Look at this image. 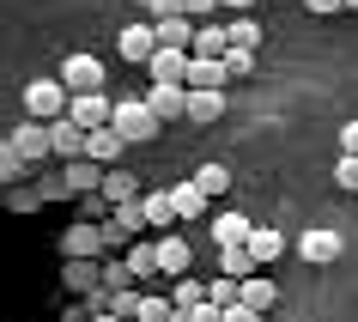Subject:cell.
I'll use <instances>...</instances> for the list:
<instances>
[{"mask_svg":"<svg viewBox=\"0 0 358 322\" xmlns=\"http://www.w3.org/2000/svg\"><path fill=\"white\" fill-rule=\"evenodd\" d=\"M110 97L103 92H92V97H67V122H79L85 134H97V128H110Z\"/></svg>","mask_w":358,"mask_h":322,"instance_id":"obj_8","label":"cell"},{"mask_svg":"<svg viewBox=\"0 0 358 322\" xmlns=\"http://www.w3.org/2000/svg\"><path fill=\"white\" fill-rule=\"evenodd\" d=\"M219 6H231L237 19H243V13H255V0H219Z\"/></svg>","mask_w":358,"mask_h":322,"instance_id":"obj_41","label":"cell"},{"mask_svg":"<svg viewBox=\"0 0 358 322\" xmlns=\"http://www.w3.org/2000/svg\"><path fill=\"white\" fill-rule=\"evenodd\" d=\"M115 55L134 61V67H146L158 55V37H152V24H128V31H115Z\"/></svg>","mask_w":358,"mask_h":322,"instance_id":"obj_10","label":"cell"},{"mask_svg":"<svg viewBox=\"0 0 358 322\" xmlns=\"http://www.w3.org/2000/svg\"><path fill=\"white\" fill-rule=\"evenodd\" d=\"M6 140L19 146V158H24V164H37V158H55V140H49V122H31V115H24V122H19L13 134H6Z\"/></svg>","mask_w":358,"mask_h":322,"instance_id":"obj_4","label":"cell"},{"mask_svg":"<svg viewBox=\"0 0 358 322\" xmlns=\"http://www.w3.org/2000/svg\"><path fill=\"white\" fill-rule=\"evenodd\" d=\"M225 49H231L225 24H213V19L194 24V43H189V55H194V61H225Z\"/></svg>","mask_w":358,"mask_h":322,"instance_id":"obj_12","label":"cell"},{"mask_svg":"<svg viewBox=\"0 0 358 322\" xmlns=\"http://www.w3.org/2000/svg\"><path fill=\"white\" fill-rule=\"evenodd\" d=\"M24 110H31V122H61L67 115V85L61 79H31L24 85Z\"/></svg>","mask_w":358,"mask_h":322,"instance_id":"obj_2","label":"cell"},{"mask_svg":"<svg viewBox=\"0 0 358 322\" xmlns=\"http://www.w3.org/2000/svg\"><path fill=\"white\" fill-rule=\"evenodd\" d=\"M334 183H340V189H352V195H358V158H340V164H334Z\"/></svg>","mask_w":358,"mask_h":322,"instance_id":"obj_36","label":"cell"},{"mask_svg":"<svg viewBox=\"0 0 358 322\" xmlns=\"http://www.w3.org/2000/svg\"><path fill=\"white\" fill-rule=\"evenodd\" d=\"M140 231H146V213H140V201H122V207L103 219V244H110V249H115V244H134Z\"/></svg>","mask_w":358,"mask_h":322,"instance_id":"obj_7","label":"cell"},{"mask_svg":"<svg viewBox=\"0 0 358 322\" xmlns=\"http://www.w3.org/2000/svg\"><path fill=\"white\" fill-rule=\"evenodd\" d=\"M103 286H110V292H122V286H134L128 262H103Z\"/></svg>","mask_w":358,"mask_h":322,"instance_id":"obj_35","label":"cell"},{"mask_svg":"<svg viewBox=\"0 0 358 322\" xmlns=\"http://www.w3.org/2000/svg\"><path fill=\"white\" fill-rule=\"evenodd\" d=\"M146 110L158 122H182L189 115V85H146Z\"/></svg>","mask_w":358,"mask_h":322,"instance_id":"obj_9","label":"cell"},{"mask_svg":"<svg viewBox=\"0 0 358 322\" xmlns=\"http://www.w3.org/2000/svg\"><path fill=\"white\" fill-rule=\"evenodd\" d=\"M134 322H176V310H170V298H140Z\"/></svg>","mask_w":358,"mask_h":322,"instance_id":"obj_33","label":"cell"},{"mask_svg":"<svg viewBox=\"0 0 358 322\" xmlns=\"http://www.w3.org/2000/svg\"><path fill=\"white\" fill-rule=\"evenodd\" d=\"M201 298H207V286H201V280H176V286H170V310H194Z\"/></svg>","mask_w":358,"mask_h":322,"instance_id":"obj_30","label":"cell"},{"mask_svg":"<svg viewBox=\"0 0 358 322\" xmlns=\"http://www.w3.org/2000/svg\"><path fill=\"white\" fill-rule=\"evenodd\" d=\"M140 213H146V231H170V225H176V207H170L164 189H146V195H140Z\"/></svg>","mask_w":358,"mask_h":322,"instance_id":"obj_21","label":"cell"},{"mask_svg":"<svg viewBox=\"0 0 358 322\" xmlns=\"http://www.w3.org/2000/svg\"><path fill=\"white\" fill-rule=\"evenodd\" d=\"M49 140H55V158H67V164H73V158H85V140H92V134L61 115V122H49Z\"/></svg>","mask_w":358,"mask_h":322,"instance_id":"obj_14","label":"cell"},{"mask_svg":"<svg viewBox=\"0 0 358 322\" xmlns=\"http://www.w3.org/2000/svg\"><path fill=\"white\" fill-rule=\"evenodd\" d=\"M303 6H310V13H322V19H328V13H346V0H303Z\"/></svg>","mask_w":358,"mask_h":322,"instance_id":"obj_40","label":"cell"},{"mask_svg":"<svg viewBox=\"0 0 358 322\" xmlns=\"http://www.w3.org/2000/svg\"><path fill=\"white\" fill-rule=\"evenodd\" d=\"M213 6H219V0H182V19L201 24V19H213Z\"/></svg>","mask_w":358,"mask_h":322,"instance_id":"obj_37","label":"cell"},{"mask_svg":"<svg viewBox=\"0 0 358 322\" xmlns=\"http://www.w3.org/2000/svg\"><path fill=\"white\" fill-rule=\"evenodd\" d=\"M170 195V207H176V219H201L207 213V195L194 189V183H176V189H164Z\"/></svg>","mask_w":358,"mask_h":322,"instance_id":"obj_24","label":"cell"},{"mask_svg":"<svg viewBox=\"0 0 358 322\" xmlns=\"http://www.w3.org/2000/svg\"><path fill=\"white\" fill-rule=\"evenodd\" d=\"M340 249H346V244H340V231H303V237H298V255H303V262H316V267L340 262Z\"/></svg>","mask_w":358,"mask_h":322,"instance_id":"obj_13","label":"cell"},{"mask_svg":"<svg viewBox=\"0 0 358 322\" xmlns=\"http://www.w3.org/2000/svg\"><path fill=\"white\" fill-rule=\"evenodd\" d=\"M110 128L122 134L128 146H146V140H158V134H164V122L146 110V97H128V104H115V110H110Z\"/></svg>","mask_w":358,"mask_h":322,"instance_id":"obj_1","label":"cell"},{"mask_svg":"<svg viewBox=\"0 0 358 322\" xmlns=\"http://www.w3.org/2000/svg\"><path fill=\"white\" fill-rule=\"evenodd\" d=\"M152 37H158V49H182V55H189V43H194V24L182 19V13H176V19H158V24H152Z\"/></svg>","mask_w":358,"mask_h":322,"instance_id":"obj_22","label":"cell"},{"mask_svg":"<svg viewBox=\"0 0 358 322\" xmlns=\"http://www.w3.org/2000/svg\"><path fill=\"white\" fill-rule=\"evenodd\" d=\"M249 231H255V225H249L243 213H219V219H213V244H219V249H243Z\"/></svg>","mask_w":358,"mask_h":322,"instance_id":"obj_20","label":"cell"},{"mask_svg":"<svg viewBox=\"0 0 358 322\" xmlns=\"http://www.w3.org/2000/svg\"><path fill=\"white\" fill-rule=\"evenodd\" d=\"M189 183H194V189H201V195L213 201V195H225V189H231V171H225V164H201V171H194Z\"/></svg>","mask_w":358,"mask_h":322,"instance_id":"obj_27","label":"cell"},{"mask_svg":"<svg viewBox=\"0 0 358 322\" xmlns=\"http://www.w3.org/2000/svg\"><path fill=\"white\" fill-rule=\"evenodd\" d=\"M237 304H249V310L262 316V310H273V304H280V286L267 280V274H249V280H237Z\"/></svg>","mask_w":358,"mask_h":322,"instance_id":"obj_15","label":"cell"},{"mask_svg":"<svg viewBox=\"0 0 358 322\" xmlns=\"http://www.w3.org/2000/svg\"><path fill=\"white\" fill-rule=\"evenodd\" d=\"M146 74H152V85H182V74H189V55H182V49H158V55L146 61Z\"/></svg>","mask_w":358,"mask_h":322,"instance_id":"obj_16","label":"cell"},{"mask_svg":"<svg viewBox=\"0 0 358 322\" xmlns=\"http://www.w3.org/2000/svg\"><path fill=\"white\" fill-rule=\"evenodd\" d=\"M225 37H231V49H262V24L243 13V19H231V24H225Z\"/></svg>","mask_w":358,"mask_h":322,"instance_id":"obj_28","label":"cell"},{"mask_svg":"<svg viewBox=\"0 0 358 322\" xmlns=\"http://www.w3.org/2000/svg\"><path fill=\"white\" fill-rule=\"evenodd\" d=\"M97 195H103L110 207H122V201H140V176L115 164V171H103V183H97Z\"/></svg>","mask_w":358,"mask_h":322,"instance_id":"obj_17","label":"cell"},{"mask_svg":"<svg viewBox=\"0 0 358 322\" xmlns=\"http://www.w3.org/2000/svg\"><path fill=\"white\" fill-rule=\"evenodd\" d=\"M346 13H358V0H346Z\"/></svg>","mask_w":358,"mask_h":322,"instance_id":"obj_42","label":"cell"},{"mask_svg":"<svg viewBox=\"0 0 358 322\" xmlns=\"http://www.w3.org/2000/svg\"><path fill=\"white\" fill-rule=\"evenodd\" d=\"M219 274H225V280H249V274H262V267H255L249 249H219Z\"/></svg>","mask_w":358,"mask_h":322,"instance_id":"obj_26","label":"cell"},{"mask_svg":"<svg viewBox=\"0 0 358 322\" xmlns=\"http://www.w3.org/2000/svg\"><path fill=\"white\" fill-rule=\"evenodd\" d=\"M19 176H24L19 146H13V140H0V183H19Z\"/></svg>","mask_w":358,"mask_h":322,"instance_id":"obj_32","label":"cell"},{"mask_svg":"<svg viewBox=\"0 0 358 322\" xmlns=\"http://www.w3.org/2000/svg\"><path fill=\"white\" fill-rule=\"evenodd\" d=\"M67 286H73V292H85V298H92L97 286H103V267H92V262H67Z\"/></svg>","mask_w":358,"mask_h":322,"instance_id":"obj_29","label":"cell"},{"mask_svg":"<svg viewBox=\"0 0 358 322\" xmlns=\"http://www.w3.org/2000/svg\"><path fill=\"white\" fill-rule=\"evenodd\" d=\"M182 85H189V92H225V61H194V55H189Z\"/></svg>","mask_w":358,"mask_h":322,"instance_id":"obj_18","label":"cell"},{"mask_svg":"<svg viewBox=\"0 0 358 322\" xmlns=\"http://www.w3.org/2000/svg\"><path fill=\"white\" fill-rule=\"evenodd\" d=\"M225 115V92H189V115L182 122H219Z\"/></svg>","mask_w":358,"mask_h":322,"instance_id":"obj_25","label":"cell"},{"mask_svg":"<svg viewBox=\"0 0 358 322\" xmlns=\"http://www.w3.org/2000/svg\"><path fill=\"white\" fill-rule=\"evenodd\" d=\"M61 249H67V262H97L103 255V225H92V219H79V225H67V237H61Z\"/></svg>","mask_w":358,"mask_h":322,"instance_id":"obj_5","label":"cell"},{"mask_svg":"<svg viewBox=\"0 0 358 322\" xmlns=\"http://www.w3.org/2000/svg\"><path fill=\"white\" fill-rule=\"evenodd\" d=\"M103 61L97 55H67L61 61V85H67V97H92V92H103Z\"/></svg>","mask_w":358,"mask_h":322,"instance_id":"obj_3","label":"cell"},{"mask_svg":"<svg viewBox=\"0 0 358 322\" xmlns=\"http://www.w3.org/2000/svg\"><path fill=\"white\" fill-rule=\"evenodd\" d=\"M207 304L231 310V304H237V280H225V274H219V280H207Z\"/></svg>","mask_w":358,"mask_h":322,"instance_id":"obj_34","label":"cell"},{"mask_svg":"<svg viewBox=\"0 0 358 322\" xmlns=\"http://www.w3.org/2000/svg\"><path fill=\"white\" fill-rule=\"evenodd\" d=\"M128 274H134V280H164V274H158V237H152V244H146V237H134V244H128Z\"/></svg>","mask_w":358,"mask_h":322,"instance_id":"obj_19","label":"cell"},{"mask_svg":"<svg viewBox=\"0 0 358 322\" xmlns=\"http://www.w3.org/2000/svg\"><path fill=\"white\" fill-rule=\"evenodd\" d=\"M340 158H358V122H346V128H340Z\"/></svg>","mask_w":358,"mask_h":322,"instance_id":"obj_38","label":"cell"},{"mask_svg":"<svg viewBox=\"0 0 358 322\" xmlns=\"http://www.w3.org/2000/svg\"><path fill=\"white\" fill-rule=\"evenodd\" d=\"M219 322H262V316H255L249 304H231V310H225V316H219Z\"/></svg>","mask_w":358,"mask_h":322,"instance_id":"obj_39","label":"cell"},{"mask_svg":"<svg viewBox=\"0 0 358 322\" xmlns=\"http://www.w3.org/2000/svg\"><path fill=\"white\" fill-rule=\"evenodd\" d=\"M255 74V49H225V79H249Z\"/></svg>","mask_w":358,"mask_h":322,"instance_id":"obj_31","label":"cell"},{"mask_svg":"<svg viewBox=\"0 0 358 322\" xmlns=\"http://www.w3.org/2000/svg\"><path fill=\"white\" fill-rule=\"evenodd\" d=\"M122 152H128V140H122L115 128H97L92 140H85V158H92L97 171H115V164H122Z\"/></svg>","mask_w":358,"mask_h":322,"instance_id":"obj_11","label":"cell"},{"mask_svg":"<svg viewBox=\"0 0 358 322\" xmlns=\"http://www.w3.org/2000/svg\"><path fill=\"white\" fill-rule=\"evenodd\" d=\"M243 249L255 255V267H267V262H280V255H285V237H280V231H267V225H255Z\"/></svg>","mask_w":358,"mask_h":322,"instance_id":"obj_23","label":"cell"},{"mask_svg":"<svg viewBox=\"0 0 358 322\" xmlns=\"http://www.w3.org/2000/svg\"><path fill=\"white\" fill-rule=\"evenodd\" d=\"M146 6H152V0H146Z\"/></svg>","mask_w":358,"mask_h":322,"instance_id":"obj_43","label":"cell"},{"mask_svg":"<svg viewBox=\"0 0 358 322\" xmlns=\"http://www.w3.org/2000/svg\"><path fill=\"white\" fill-rule=\"evenodd\" d=\"M189 267H194V244L176 237V231H164V237H158V274H164V280H182Z\"/></svg>","mask_w":358,"mask_h":322,"instance_id":"obj_6","label":"cell"}]
</instances>
